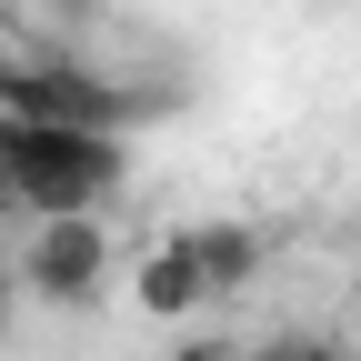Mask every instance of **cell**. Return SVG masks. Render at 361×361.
I'll use <instances>...</instances> for the list:
<instances>
[{
    "mask_svg": "<svg viewBox=\"0 0 361 361\" xmlns=\"http://www.w3.org/2000/svg\"><path fill=\"white\" fill-rule=\"evenodd\" d=\"M241 361H361V351L331 331H271V341H241Z\"/></svg>",
    "mask_w": 361,
    "mask_h": 361,
    "instance_id": "5b68a950",
    "label": "cell"
},
{
    "mask_svg": "<svg viewBox=\"0 0 361 361\" xmlns=\"http://www.w3.org/2000/svg\"><path fill=\"white\" fill-rule=\"evenodd\" d=\"M111 261H121V241H111V221H101V211L30 221V231H20V251H11L20 291H30L40 311H90V301L111 291Z\"/></svg>",
    "mask_w": 361,
    "mask_h": 361,
    "instance_id": "7a4b0ae2",
    "label": "cell"
},
{
    "mask_svg": "<svg viewBox=\"0 0 361 361\" xmlns=\"http://www.w3.org/2000/svg\"><path fill=\"white\" fill-rule=\"evenodd\" d=\"M0 211H11V151H0Z\"/></svg>",
    "mask_w": 361,
    "mask_h": 361,
    "instance_id": "9c48e42d",
    "label": "cell"
},
{
    "mask_svg": "<svg viewBox=\"0 0 361 361\" xmlns=\"http://www.w3.org/2000/svg\"><path fill=\"white\" fill-rule=\"evenodd\" d=\"M191 251H201V271H211V301L251 291V281H261V261H271V241L251 231V221H191Z\"/></svg>",
    "mask_w": 361,
    "mask_h": 361,
    "instance_id": "277c9868",
    "label": "cell"
},
{
    "mask_svg": "<svg viewBox=\"0 0 361 361\" xmlns=\"http://www.w3.org/2000/svg\"><path fill=\"white\" fill-rule=\"evenodd\" d=\"M161 361H241V341H231V331H191V322H180V341H171Z\"/></svg>",
    "mask_w": 361,
    "mask_h": 361,
    "instance_id": "8992f818",
    "label": "cell"
},
{
    "mask_svg": "<svg viewBox=\"0 0 361 361\" xmlns=\"http://www.w3.org/2000/svg\"><path fill=\"white\" fill-rule=\"evenodd\" d=\"M130 311L161 322V331H180V322H201V311H211V271H201L191 231H171V241H151L141 261H130Z\"/></svg>",
    "mask_w": 361,
    "mask_h": 361,
    "instance_id": "3957f363",
    "label": "cell"
},
{
    "mask_svg": "<svg viewBox=\"0 0 361 361\" xmlns=\"http://www.w3.org/2000/svg\"><path fill=\"white\" fill-rule=\"evenodd\" d=\"M351 351H361V281H351Z\"/></svg>",
    "mask_w": 361,
    "mask_h": 361,
    "instance_id": "ba28073f",
    "label": "cell"
},
{
    "mask_svg": "<svg viewBox=\"0 0 361 361\" xmlns=\"http://www.w3.org/2000/svg\"><path fill=\"white\" fill-rule=\"evenodd\" d=\"M0 151H11V211L20 221L111 211L121 171H130L111 121H0Z\"/></svg>",
    "mask_w": 361,
    "mask_h": 361,
    "instance_id": "6da1fadb",
    "label": "cell"
},
{
    "mask_svg": "<svg viewBox=\"0 0 361 361\" xmlns=\"http://www.w3.org/2000/svg\"><path fill=\"white\" fill-rule=\"evenodd\" d=\"M11 301H20V271L0 261V331H11Z\"/></svg>",
    "mask_w": 361,
    "mask_h": 361,
    "instance_id": "52a82bcc",
    "label": "cell"
}]
</instances>
